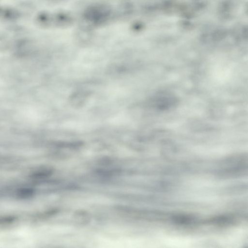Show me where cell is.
<instances>
[{"label": "cell", "mask_w": 248, "mask_h": 248, "mask_svg": "<svg viewBox=\"0 0 248 248\" xmlns=\"http://www.w3.org/2000/svg\"><path fill=\"white\" fill-rule=\"evenodd\" d=\"M178 103L177 98L172 93L159 91L153 95L149 100V105L157 111H167L175 107Z\"/></svg>", "instance_id": "6da1fadb"}, {"label": "cell", "mask_w": 248, "mask_h": 248, "mask_svg": "<svg viewBox=\"0 0 248 248\" xmlns=\"http://www.w3.org/2000/svg\"><path fill=\"white\" fill-rule=\"evenodd\" d=\"M110 10L105 5H96L88 9L86 18L94 24H99L107 20L110 15Z\"/></svg>", "instance_id": "7a4b0ae2"}, {"label": "cell", "mask_w": 248, "mask_h": 248, "mask_svg": "<svg viewBox=\"0 0 248 248\" xmlns=\"http://www.w3.org/2000/svg\"><path fill=\"white\" fill-rule=\"evenodd\" d=\"M88 93L83 91L75 93L70 98L71 105L75 107H80L83 105L88 97Z\"/></svg>", "instance_id": "3957f363"}]
</instances>
